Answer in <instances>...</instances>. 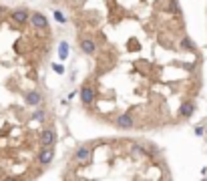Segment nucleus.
I'll return each instance as SVG.
<instances>
[{
  "label": "nucleus",
  "instance_id": "f257e3e1",
  "mask_svg": "<svg viewBox=\"0 0 207 181\" xmlns=\"http://www.w3.org/2000/svg\"><path fill=\"white\" fill-rule=\"evenodd\" d=\"M91 157H92V149L91 147H79L77 149V153H74V161L77 163H81V165H84V163H88L91 161Z\"/></svg>",
  "mask_w": 207,
  "mask_h": 181
},
{
  "label": "nucleus",
  "instance_id": "1a4fd4ad",
  "mask_svg": "<svg viewBox=\"0 0 207 181\" xmlns=\"http://www.w3.org/2000/svg\"><path fill=\"white\" fill-rule=\"evenodd\" d=\"M24 101H26V105H30V107H38L42 103V95L38 93V90H28V93L24 95Z\"/></svg>",
  "mask_w": 207,
  "mask_h": 181
},
{
  "label": "nucleus",
  "instance_id": "dca6fc26",
  "mask_svg": "<svg viewBox=\"0 0 207 181\" xmlns=\"http://www.w3.org/2000/svg\"><path fill=\"white\" fill-rule=\"evenodd\" d=\"M52 68H54V72H58V75H62V72H65V67H62L61 63H52Z\"/></svg>",
  "mask_w": 207,
  "mask_h": 181
},
{
  "label": "nucleus",
  "instance_id": "a211bd4d",
  "mask_svg": "<svg viewBox=\"0 0 207 181\" xmlns=\"http://www.w3.org/2000/svg\"><path fill=\"white\" fill-rule=\"evenodd\" d=\"M4 14V6H0V16H2Z\"/></svg>",
  "mask_w": 207,
  "mask_h": 181
},
{
  "label": "nucleus",
  "instance_id": "f03ea898",
  "mask_svg": "<svg viewBox=\"0 0 207 181\" xmlns=\"http://www.w3.org/2000/svg\"><path fill=\"white\" fill-rule=\"evenodd\" d=\"M54 143H56V133L52 129H44L40 133V145L42 147H54Z\"/></svg>",
  "mask_w": 207,
  "mask_h": 181
},
{
  "label": "nucleus",
  "instance_id": "6e6552de",
  "mask_svg": "<svg viewBox=\"0 0 207 181\" xmlns=\"http://www.w3.org/2000/svg\"><path fill=\"white\" fill-rule=\"evenodd\" d=\"M115 123H117V127H121V129H133L135 121H133V115L123 113V115H119V117H117Z\"/></svg>",
  "mask_w": 207,
  "mask_h": 181
},
{
  "label": "nucleus",
  "instance_id": "0eeeda50",
  "mask_svg": "<svg viewBox=\"0 0 207 181\" xmlns=\"http://www.w3.org/2000/svg\"><path fill=\"white\" fill-rule=\"evenodd\" d=\"M193 113H195V103H193V101H185V103H181V107H179V117L189 119Z\"/></svg>",
  "mask_w": 207,
  "mask_h": 181
},
{
  "label": "nucleus",
  "instance_id": "20e7f679",
  "mask_svg": "<svg viewBox=\"0 0 207 181\" xmlns=\"http://www.w3.org/2000/svg\"><path fill=\"white\" fill-rule=\"evenodd\" d=\"M10 18H12V22H14V24H24L26 20H30V16H28L26 8H16V10H12Z\"/></svg>",
  "mask_w": 207,
  "mask_h": 181
},
{
  "label": "nucleus",
  "instance_id": "f3484780",
  "mask_svg": "<svg viewBox=\"0 0 207 181\" xmlns=\"http://www.w3.org/2000/svg\"><path fill=\"white\" fill-rule=\"evenodd\" d=\"M195 135H197V137L203 135V127H195Z\"/></svg>",
  "mask_w": 207,
  "mask_h": 181
},
{
  "label": "nucleus",
  "instance_id": "423d86ee",
  "mask_svg": "<svg viewBox=\"0 0 207 181\" xmlns=\"http://www.w3.org/2000/svg\"><path fill=\"white\" fill-rule=\"evenodd\" d=\"M30 24L36 28H46L48 26V18L42 12H34V14H30Z\"/></svg>",
  "mask_w": 207,
  "mask_h": 181
},
{
  "label": "nucleus",
  "instance_id": "9d476101",
  "mask_svg": "<svg viewBox=\"0 0 207 181\" xmlns=\"http://www.w3.org/2000/svg\"><path fill=\"white\" fill-rule=\"evenodd\" d=\"M81 50L84 54H95V50H97L95 40H91V38H83L81 40Z\"/></svg>",
  "mask_w": 207,
  "mask_h": 181
},
{
  "label": "nucleus",
  "instance_id": "ddd939ff",
  "mask_svg": "<svg viewBox=\"0 0 207 181\" xmlns=\"http://www.w3.org/2000/svg\"><path fill=\"white\" fill-rule=\"evenodd\" d=\"M44 117H46L44 111H42V109H36V111H34V115H32V121H36V123H42V121H44Z\"/></svg>",
  "mask_w": 207,
  "mask_h": 181
},
{
  "label": "nucleus",
  "instance_id": "7ed1b4c3",
  "mask_svg": "<svg viewBox=\"0 0 207 181\" xmlns=\"http://www.w3.org/2000/svg\"><path fill=\"white\" fill-rule=\"evenodd\" d=\"M79 95H81V101H83L84 107H88V105H92V103H95V89L88 87V85L79 90Z\"/></svg>",
  "mask_w": 207,
  "mask_h": 181
},
{
  "label": "nucleus",
  "instance_id": "4468645a",
  "mask_svg": "<svg viewBox=\"0 0 207 181\" xmlns=\"http://www.w3.org/2000/svg\"><path fill=\"white\" fill-rule=\"evenodd\" d=\"M131 151H133V153H135V155H137V157H143V155H147V151H145V149H143V147H141V145H137V143H135V145H133V147H131Z\"/></svg>",
  "mask_w": 207,
  "mask_h": 181
},
{
  "label": "nucleus",
  "instance_id": "9b49d317",
  "mask_svg": "<svg viewBox=\"0 0 207 181\" xmlns=\"http://www.w3.org/2000/svg\"><path fill=\"white\" fill-rule=\"evenodd\" d=\"M58 58H61V60L69 58V42H66V40L58 42Z\"/></svg>",
  "mask_w": 207,
  "mask_h": 181
},
{
  "label": "nucleus",
  "instance_id": "39448f33",
  "mask_svg": "<svg viewBox=\"0 0 207 181\" xmlns=\"http://www.w3.org/2000/svg\"><path fill=\"white\" fill-rule=\"evenodd\" d=\"M54 147H42L38 151V163L40 165H48L50 161H52V157H54Z\"/></svg>",
  "mask_w": 207,
  "mask_h": 181
},
{
  "label": "nucleus",
  "instance_id": "2eb2a0df",
  "mask_svg": "<svg viewBox=\"0 0 207 181\" xmlns=\"http://www.w3.org/2000/svg\"><path fill=\"white\" fill-rule=\"evenodd\" d=\"M52 16H54V18H56L61 24H66V18H65V14H62L61 10H52Z\"/></svg>",
  "mask_w": 207,
  "mask_h": 181
},
{
  "label": "nucleus",
  "instance_id": "f8f14e48",
  "mask_svg": "<svg viewBox=\"0 0 207 181\" xmlns=\"http://www.w3.org/2000/svg\"><path fill=\"white\" fill-rule=\"evenodd\" d=\"M181 49L183 50H195V44H193V40L189 36H185L183 40H181Z\"/></svg>",
  "mask_w": 207,
  "mask_h": 181
}]
</instances>
